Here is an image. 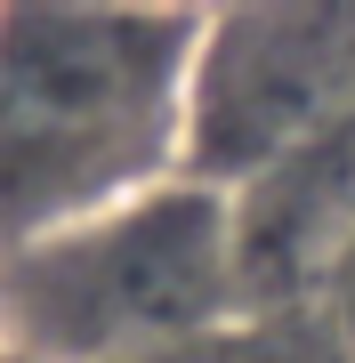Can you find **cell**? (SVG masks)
I'll return each instance as SVG.
<instances>
[{
  "instance_id": "6da1fadb",
  "label": "cell",
  "mask_w": 355,
  "mask_h": 363,
  "mask_svg": "<svg viewBox=\"0 0 355 363\" xmlns=\"http://www.w3.org/2000/svg\"><path fill=\"white\" fill-rule=\"evenodd\" d=\"M202 9H0V259L186 178Z\"/></svg>"
},
{
  "instance_id": "7a4b0ae2",
  "label": "cell",
  "mask_w": 355,
  "mask_h": 363,
  "mask_svg": "<svg viewBox=\"0 0 355 363\" xmlns=\"http://www.w3.org/2000/svg\"><path fill=\"white\" fill-rule=\"evenodd\" d=\"M242 298L235 194L170 178L0 259L9 363H170Z\"/></svg>"
},
{
  "instance_id": "3957f363",
  "label": "cell",
  "mask_w": 355,
  "mask_h": 363,
  "mask_svg": "<svg viewBox=\"0 0 355 363\" xmlns=\"http://www.w3.org/2000/svg\"><path fill=\"white\" fill-rule=\"evenodd\" d=\"M315 291H323V315H331V331H339V347L355 355V234L331 250V259H323Z\"/></svg>"
},
{
  "instance_id": "277c9868",
  "label": "cell",
  "mask_w": 355,
  "mask_h": 363,
  "mask_svg": "<svg viewBox=\"0 0 355 363\" xmlns=\"http://www.w3.org/2000/svg\"><path fill=\"white\" fill-rule=\"evenodd\" d=\"M0 363H9V355H0Z\"/></svg>"
}]
</instances>
